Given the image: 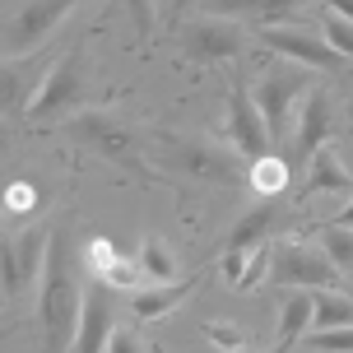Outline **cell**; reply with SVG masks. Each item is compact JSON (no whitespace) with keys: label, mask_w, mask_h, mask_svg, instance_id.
Returning <instances> with one entry per match:
<instances>
[{"label":"cell","mask_w":353,"mask_h":353,"mask_svg":"<svg viewBox=\"0 0 353 353\" xmlns=\"http://www.w3.org/2000/svg\"><path fill=\"white\" fill-rule=\"evenodd\" d=\"M103 279L112 283V288H130V283L140 279V270H135V265H130V261H121V256H117V265H112V270H107Z\"/></svg>","instance_id":"30"},{"label":"cell","mask_w":353,"mask_h":353,"mask_svg":"<svg viewBox=\"0 0 353 353\" xmlns=\"http://www.w3.org/2000/svg\"><path fill=\"white\" fill-rule=\"evenodd\" d=\"M79 312H84V288L74 274V251H70V219L52 223V247L42 265V335L52 353H70L79 335Z\"/></svg>","instance_id":"1"},{"label":"cell","mask_w":353,"mask_h":353,"mask_svg":"<svg viewBox=\"0 0 353 353\" xmlns=\"http://www.w3.org/2000/svg\"><path fill=\"white\" fill-rule=\"evenodd\" d=\"M330 228H353V200H349V205H344V210L335 214V223H330Z\"/></svg>","instance_id":"32"},{"label":"cell","mask_w":353,"mask_h":353,"mask_svg":"<svg viewBox=\"0 0 353 353\" xmlns=\"http://www.w3.org/2000/svg\"><path fill=\"white\" fill-rule=\"evenodd\" d=\"M140 270L144 274H149V279H159V283H168L172 279V256H168V251H163V242H154V237H149V242H144V251H140Z\"/></svg>","instance_id":"23"},{"label":"cell","mask_w":353,"mask_h":353,"mask_svg":"<svg viewBox=\"0 0 353 353\" xmlns=\"http://www.w3.org/2000/svg\"><path fill=\"white\" fill-rule=\"evenodd\" d=\"M261 37L274 47V52L293 56L298 65H316V70H339V65H344V56H335L321 37L302 33V28H261Z\"/></svg>","instance_id":"14"},{"label":"cell","mask_w":353,"mask_h":353,"mask_svg":"<svg viewBox=\"0 0 353 353\" xmlns=\"http://www.w3.org/2000/svg\"><path fill=\"white\" fill-rule=\"evenodd\" d=\"M321 247L335 261L339 274H353V228H325L321 232Z\"/></svg>","instance_id":"21"},{"label":"cell","mask_w":353,"mask_h":353,"mask_svg":"<svg viewBox=\"0 0 353 353\" xmlns=\"http://www.w3.org/2000/svg\"><path fill=\"white\" fill-rule=\"evenodd\" d=\"M316 349H335V353H353V325L349 330H312Z\"/></svg>","instance_id":"28"},{"label":"cell","mask_w":353,"mask_h":353,"mask_svg":"<svg viewBox=\"0 0 353 353\" xmlns=\"http://www.w3.org/2000/svg\"><path fill=\"white\" fill-rule=\"evenodd\" d=\"M0 288L10 298H23V279H19V261H14V237H0Z\"/></svg>","instance_id":"24"},{"label":"cell","mask_w":353,"mask_h":353,"mask_svg":"<svg viewBox=\"0 0 353 353\" xmlns=\"http://www.w3.org/2000/svg\"><path fill=\"white\" fill-rule=\"evenodd\" d=\"M107 353H149V344H144L130 325L125 330H112V339H107Z\"/></svg>","instance_id":"29"},{"label":"cell","mask_w":353,"mask_h":353,"mask_svg":"<svg viewBox=\"0 0 353 353\" xmlns=\"http://www.w3.org/2000/svg\"><path fill=\"white\" fill-rule=\"evenodd\" d=\"M247 47V33L228 23V19H195L181 28V52L195 65H214V61H232Z\"/></svg>","instance_id":"6"},{"label":"cell","mask_w":353,"mask_h":353,"mask_svg":"<svg viewBox=\"0 0 353 353\" xmlns=\"http://www.w3.org/2000/svg\"><path fill=\"white\" fill-rule=\"evenodd\" d=\"M112 293H107L103 279H93L84 288V312H79V335H74L70 353H107V339H112Z\"/></svg>","instance_id":"11"},{"label":"cell","mask_w":353,"mask_h":353,"mask_svg":"<svg viewBox=\"0 0 353 353\" xmlns=\"http://www.w3.org/2000/svg\"><path fill=\"white\" fill-rule=\"evenodd\" d=\"M270 265H274V247H256L247 256V270H242L237 288H256L261 279H270Z\"/></svg>","instance_id":"25"},{"label":"cell","mask_w":353,"mask_h":353,"mask_svg":"<svg viewBox=\"0 0 353 353\" xmlns=\"http://www.w3.org/2000/svg\"><path fill=\"white\" fill-rule=\"evenodd\" d=\"M312 330H349L353 325V298L335 293V288H321L312 293Z\"/></svg>","instance_id":"18"},{"label":"cell","mask_w":353,"mask_h":353,"mask_svg":"<svg viewBox=\"0 0 353 353\" xmlns=\"http://www.w3.org/2000/svg\"><path fill=\"white\" fill-rule=\"evenodd\" d=\"M84 93H88V61H84V47H70V52L47 70L33 107H28V117H33V121L65 117V112H74V107L84 103Z\"/></svg>","instance_id":"2"},{"label":"cell","mask_w":353,"mask_h":353,"mask_svg":"<svg viewBox=\"0 0 353 353\" xmlns=\"http://www.w3.org/2000/svg\"><path fill=\"white\" fill-rule=\"evenodd\" d=\"M251 186H256L265 200H274V195L288 186V168H283L279 159H261V163H251Z\"/></svg>","instance_id":"20"},{"label":"cell","mask_w":353,"mask_h":353,"mask_svg":"<svg viewBox=\"0 0 353 353\" xmlns=\"http://www.w3.org/2000/svg\"><path fill=\"white\" fill-rule=\"evenodd\" d=\"M270 353H293V344H274V349H270Z\"/></svg>","instance_id":"34"},{"label":"cell","mask_w":353,"mask_h":353,"mask_svg":"<svg viewBox=\"0 0 353 353\" xmlns=\"http://www.w3.org/2000/svg\"><path fill=\"white\" fill-rule=\"evenodd\" d=\"M112 265H117V251H112V242L93 237V242H88V270H93V279H103Z\"/></svg>","instance_id":"27"},{"label":"cell","mask_w":353,"mask_h":353,"mask_svg":"<svg viewBox=\"0 0 353 353\" xmlns=\"http://www.w3.org/2000/svg\"><path fill=\"white\" fill-rule=\"evenodd\" d=\"M47 61L42 56H23V61H0V112H28L37 88L47 79Z\"/></svg>","instance_id":"10"},{"label":"cell","mask_w":353,"mask_h":353,"mask_svg":"<svg viewBox=\"0 0 353 353\" xmlns=\"http://www.w3.org/2000/svg\"><path fill=\"white\" fill-rule=\"evenodd\" d=\"M228 135L237 144V154L251 159V163L270 159V149H274V140H270V130L261 121V107H256V98H251L247 88H237L232 103H228Z\"/></svg>","instance_id":"9"},{"label":"cell","mask_w":353,"mask_h":353,"mask_svg":"<svg viewBox=\"0 0 353 353\" xmlns=\"http://www.w3.org/2000/svg\"><path fill=\"white\" fill-rule=\"evenodd\" d=\"M70 135L79 144H88L93 154H103L107 163H121V168H130L135 149H140L135 130L125 121H117V117H107V112H79V117H70Z\"/></svg>","instance_id":"5"},{"label":"cell","mask_w":353,"mask_h":353,"mask_svg":"<svg viewBox=\"0 0 353 353\" xmlns=\"http://www.w3.org/2000/svg\"><path fill=\"white\" fill-rule=\"evenodd\" d=\"M205 339H214V344H223V349H247V335L237 330V325H228V321H210L205 325Z\"/></svg>","instance_id":"26"},{"label":"cell","mask_w":353,"mask_h":353,"mask_svg":"<svg viewBox=\"0 0 353 353\" xmlns=\"http://www.w3.org/2000/svg\"><path fill=\"white\" fill-rule=\"evenodd\" d=\"M232 353H256V349H232Z\"/></svg>","instance_id":"35"},{"label":"cell","mask_w":353,"mask_h":353,"mask_svg":"<svg viewBox=\"0 0 353 353\" xmlns=\"http://www.w3.org/2000/svg\"><path fill=\"white\" fill-rule=\"evenodd\" d=\"M270 279L302 288V293H321V288H335L344 274L335 270V261L325 256V247H307V242H279L274 247V265H270Z\"/></svg>","instance_id":"3"},{"label":"cell","mask_w":353,"mask_h":353,"mask_svg":"<svg viewBox=\"0 0 353 353\" xmlns=\"http://www.w3.org/2000/svg\"><path fill=\"white\" fill-rule=\"evenodd\" d=\"M321 28H325V47H330L335 56H344V61H353V23H344L335 10H325Z\"/></svg>","instance_id":"22"},{"label":"cell","mask_w":353,"mask_h":353,"mask_svg":"<svg viewBox=\"0 0 353 353\" xmlns=\"http://www.w3.org/2000/svg\"><path fill=\"white\" fill-rule=\"evenodd\" d=\"M70 10H74L70 0H37V5H23V10L14 14V23H10V33H5V47H10V52H28V47H37V42L52 33Z\"/></svg>","instance_id":"13"},{"label":"cell","mask_w":353,"mask_h":353,"mask_svg":"<svg viewBox=\"0 0 353 353\" xmlns=\"http://www.w3.org/2000/svg\"><path fill=\"white\" fill-rule=\"evenodd\" d=\"M307 191H330V195H349L353 191V176L349 168L339 163V154L325 144V149H316L312 154V163H307Z\"/></svg>","instance_id":"16"},{"label":"cell","mask_w":353,"mask_h":353,"mask_svg":"<svg viewBox=\"0 0 353 353\" xmlns=\"http://www.w3.org/2000/svg\"><path fill=\"white\" fill-rule=\"evenodd\" d=\"M312 293H293V298L283 302V312H279V344H298L307 330H312Z\"/></svg>","instance_id":"19"},{"label":"cell","mask_w":353,"mask_h":353,"mask_svg":"<svg viewBox=\"0 0 353 353\" xmlns=\"http://www.w3.org/2000/svg\"><path fill=\"white\" fill-rule=\"evenodd\" d=\"M191 288H195V274H186V279H176V283H159V288L135 293V298H130L135 321H159V316H168L172 307H181V302L191 298Z\"/></svg>","instance_id":"15"},{"label":"cell","mask_w":353,"mask_h":353,"mask_svg":"<svg viewBox=\"0 0 353 353\" xmlns=\"http://www.w3.org/2000/svg\"><path fill=\"white\" fill-rule=\"evenodd\" d=\"M172 163L181 168V172H191V176H205V181H242V163L232 159L228 149H219V144L210 140H186V144H176L172 149Z\"/></svg>","instance_id":"12"},{"label":"cell","mask_w":353,"mask_h":353,"mask_svg":"<svg viewBox=\"0 0 353 353\" xmlns=\"http://www.w3.org/2000/svg\"><path fill=\"white\" fill-rule=\"evenodd\" d=\"M47 247H52V228H28L14 237V261H19V279L23 293L42 279V265H47Z\"/></svg>","instance_id":"17"},{"label":"cell","mask_w":353,"mask_h":353,"mask_svg":"<svg viewBox=\"0 0 353 353\" xmlns=\"http://www.w3.org/2000/svg\"><path fill=\"white\" fill-rule=\"evenodd\" d=\"M312 93V84H307V70L302 65H274V70L261 79V88L251 93L256 98V107H261V121L265 130H270V140H279L283 130H288V112H293V103L298 98H307Z\"/></svg>","instance_id":"4"},{"label":"cell","mask_w":353,"mask_h":353,"mask_svg":"<svg viewBox=\"0 0 353 353\" xmlns=\"http://www.w3.org/2000/svg\"><path fill=\"white\" fill-rule=\"evenodd\" d=\"M330 10H335V14L344 19V23H353V0H344V5H330Z\"/></svg>","instance_id":"33"},{"label":"cell","mask_w":353,"mask_h":353,"mask_svg":"<svg viewBox=\"0 0 353 353\" xmlns=\"http://www.w3.org/2000/svg\"><path fill=\"white\" fill-rule=\"evenodd\" d=\"M335 98H330V88H312L307 98H302V117L293 125V149H288V159L293 163H312L316 149H325V140L335 135Z\"/></svg>","instance_id":"8"},{"label":"cell","mask_w":353,"mask_h":353,"mask_svg":"<svg viewBox=\"0 0 353 353\" xmlns=\"http://www.w3.org/2000/svg\"><path fill=\"white\" fill-rule=\"evenodd\" d=\"M288 223H293L288 200H279V195H274V200H261V205H251V210L232 223L223 251H228V256H251L256 247H270V237H279Z\"/></svg>","instance_id":"7"},{"label":"cell","mask_w":353,"mask_h":353,"mask_svg":"<svg viewBox=\"0 0 353 353\" xmlns=\"http://www.w3.org/2000/svg\"><path fill=\"white\" fill-rule=\"evenodd\" d=\"M5 210L10 214H28L33 210V191H28V186H10V191H5Z\"/></svg>","instance_id":"31"}]
</instances>
